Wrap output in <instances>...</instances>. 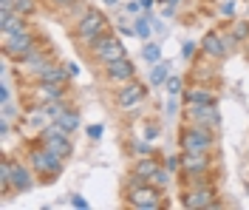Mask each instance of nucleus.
Instances as JSON below:
<instances>
[{
	"mask_svg": "<svg viewBox=\"0 0 249 210\" xmlns=\"http://www.w3.org/2000/svg\"><path fill=\"white\" fill-rule=\"evenodd\" d=\"M71 205H74V208H79V210H85V208H88V202H85L82 196H71Z\"/></svg>",
	"mask_w": 249,
	"mask_h": 210,
	"instance_id": "nucleus-26",
	"label": "nucleus"
},
{
	"mask_svg": "<svg viewBox=\"0 0 249 210\" xmlns=\"http://www.w3.org/2000/svg\"><path fill=\"white\" fill-rule=\"evenodd\" d=\"M127 199H130L133 208H139V210H156L159 205H161V202H159L161 193H159L156 188H133Z\"/></svg>",
	"mask_w": 249,
	"mask_h": 210,
	"instance_id": "nucleus-7",
	"label": "nucleus"
},
{
	"mask_svg": "<svg viewBox=\"0 0 249 210\" xmlns=\"http://www.w3.org/2000/svg\"><path fill=\"white\" fill-rule=\"evenodd\" d=\"M247 34H249V26H247V23H238V26H235V37H232V40H244Z\"/></svg>",
	"mask_w": 249,
	"mask_h": 210,
	"instance_id": "nucleus-24",
	"label": "nucleus"
},
{
	"mask_svg": "<svg viewBox=\"0 0 249 210\" xmlns=\"http://www.w3.org/2000/svg\"><path fill=\"white\" fill-rule=\"evenodd\" d=\"M181 168H184L187 173H201L204 168H207V156H204V151H184V156H181Z\"/></svg>",
	"mask_w": 249,
	"mask_h": 210,
	"instance_id": "nucleus-11",
	"label": "nucleus"
},
{
	"mask_svg": "<svg viewBox=\"0 0 249 210\" xmlns=\"http://www.w3.org/2000/svg\"><path fill=\"white\" fill-rule=\"evenodd\" d=\"M139 9H142V0H130V3H127V12H130V15H136Z\"/></svg>",
	"mask_w": 249,
	"mask_h": 210,
	"instance_id": "nucleus-27",
	"label": "nucleus"
},
{
	"mask_svg": "<svg viewBox=\"0 0 249 210\" xmlns=\"http://www.w3.org/2000/svg\"><path fill=\"white\" fill-rule=\"evenodd\" d=\"M105 3H110V6H113V3H116V0H105Z\"/></svg>",
	"mask_w": 249,
	"mask_h": 210,
	"instance_id": "nucleus-32",
	"label": "nucleus"
},
{
	"mask_svg": "<svg viewBox=\"0 0 249 210\" xmlns=\"http://www.w3.org/2000/svg\"><path fill=\"white\" fill-rule=\"evenodd\" d=\"M54 3H71V0H54Z\"/></svg>",
	"mask_w": 249,
	"mask_h": 210,
	"instance_id": "nucleus-31",
	"label": "nucleus"
},
{
	"mask_svg": "<svg viewBox=\"0 0 249 210\" xmlns=\"http://www.w3.org/2000/svg\"><path fill=\"white\" fill-rule=\"evenodd\" d=\"M144 136H147V139H153V136H159V128H153V125H150V128H147V134H144Z\"/></svg>",
	"mask_w": 249,
	"mask_h": 210,
	"instance_id": "nucleus-30",
	"label": "nucleus"
},
{
	"mask_svg": "<svg viewBox=\"0 0 249 210\" xmlns=\"http://www.w3.org/2000/svg\"><path fill=\"white\" fill-rule=\"evenodd\" d=\"M91 46H93L96 60H99V63H105V65H110L113 60H122V57H124V46L113 37V34H102L99 40H93Z\"/></svg>",
	"mask_w": 249,
	"mask_h": 210,
	"instance_id": "nucleus-2",
	"label": "nucleus"
},
{
	"mask_svg": "<svg viewBox=\"0 0 249 210\" xmlns=\"http://www.w3.org/2000/svg\"><path fill=\"white\" fill-rule=\"evenodd\" d=\"M164 77H167V63L153 65V71H150V82H153V85H159V82H164Z\"/></svg>",
	"mask_w": 249,
	"mask_h": 210,
	"instance_id": "nucleus-19",
	"label": "nucleus"
},
{
	"mask_svg": "<svg viewBox=\"0 0 249 210\" xmlns=\"http://www.w3.org/2000/svg\"><path fill=\"white\" fill-rule=\"evenodd\" d=\"M187 102H198V105H210V102H215V94H213V91H207V88H193V91L187 94Z\"/></svg>",
	"mask_w": 249,
	"mask_h": 210,
	"instance_id": "nucleus-16",
	"label": "nucleus"
},
{
	"mask_svg": "<svg viewBox=\"0 0 249 210\" xmlns=\"http://www.w3.org/2000/svg\"><path fill=\"white\" fill-rule=\"evenodd\" d=\"M88 134H91L93 139H99V136H102V128H99V125H91V128H88Z\"/></svg>",
	"mask_w": 249,
	"mask_h": 210,
	"instance_id": "nucleus-28",
	"label": "nucleus"
},
{
	"mask_svg": "<svg viewBox=\"0 0 249 210\" xmlns=\"http://www.w3.org/2000/svg\"><path fill=\"white\" fill-rule=\"evenodd\" d=\"M167 91H170V94H178V91H181V80H178V77H170V80H167Z\"/></svg>",
	"mask_w": 249,
	"mask_h": 210,
	"instance_id": "nucleus-25",
	"label": "nucleus"
},
{
	"mask_svg": "<svg viewBox=\"0 0 249 210\" xmlns=\"http://www.w3.org/2000/svg\"><path fill=\"white\" fill-rule=\"evenodd\" d=\"M201 49L207 51V54H213V57H224V54H227V43H224L215 32H210L201 40Z\"/></svg>",
	"mask_w": 249,
	"mask_h": 210,
	"instance_id": "nucleus-13",
	"label": "nucleus"
},
{
	"mask_svg": "<svg viewBox=\"0 0 249 210\" xmlns=\"http://www.w3.org/2000/svg\"><path fill=\"white\" fill-rule=\"evenodd\" d=\"M40 82L60 85V82H65V71H60V68H46V71H40Z\"/></svg>",
	"mask_w": 249,
	"mask_h": 210,
	"instance_id": "nucleus-18",
	"label": "nucleus"
},
{
	"mask_svg": "<svg viewBox=\"0 0 249 210\" xmlns=\"http://www.w3.org/2000/svg\"><path fill=\"white\" fill-rule=\"evenodd\" d=\"M105 29H108V20H105L102 12H85L82 20H79V26H77V37L93 43V40H99L105 34Z\"/></svg>",
	"mask_w": 249,
	"mask_h": 210,
	"instance_id": "nucleus-1",
	"label": "nucleus"
},
{
	"mask_svg": "<svg viewBox=\"0 0 249 210\" xmlns=\"http://www.w3.org/2000/svg\"><path fill=\"white\" fill-rule=\"evenodd\" d=\"M153 182L159 185V188H164V185L170 182V171H161V168H159V171L153 173Z\"/></svg>",
	"mask_w": 249,
	"mask_h": 210,
	"instance_id": "nucleus-23",
	"label": "nucleus"
},
{
	"mask_svg": "<svg viewBox=\"0 0 249 210\" xmlns=\"http://www.w3.org/2000/svg\"><path fill=\"white\" fill-rule=\"evenodd\" d=\"M0 29H3V34L26 32V20H23V15H17L15 9H0Z\"/></svg>",
	"mask_w": 249,
	"mask_h": 210,
	"instance_id": "nucleus-9",
	"label": "nucleus"
},
{
	"mask_svg": "<svg viewBox=\"0 0 249 210\" xmlns=\"http://www.w3.org/2000/svg\"><path fill=\"white\" fill-rule=\"evenodd\" d=\"M108 80H116V82H130L133 80V63L127 60V57H122V60H113V63L108 65Z\"/></svg>",
	"mask_w": 249,
	"mask_h": 210,
	"instance_id": "nucleus-10",
	"label": "nucleus"
},
{
	"mask_svg": "<svg viewBox=\"0 0 249 210\" xmlns=\"http://www.w3.org/2000/svg\"><path fill=\"white\" fill-rule=\"evenodd\" d=\"M144 85H139V82H127V85H122L119 88V94H116V102H119V108H124V111H130V108H136L142 99H144Z\"/></svg>",
	"mask_w": 249,
	"mask_h": 210,
	"instance_id": "nucleus-6",
	"label": "nucleus"
},
{
	"mask_svg": "<svg viewBox=\"0 0 249 210\" xmlns=\"http://www.w3.org/2000/svg\"><path fill=\"white\" fill-rule=\"evenodd\" d=\"M147 17H150V15H147ZM147 17H139V20H136V34L144 37V40L150 37V23H147Z\"/></svg>",
	"mask_w": 249,
	"mask_h": 210,
	"instance_id": "nucleus-22",
	"label": "nucleus"
},
{
	"mask_svg": "<svg viewBox=\"0 0 249 210\" xmlns=\"http://www.w3.org/2000/svg\"><path fill=\"white\" fill-rule=\"evenodd\" d=\"M12 9H15L17 15H31V12H34V9H37V6H34V0H15V6H12Z\"/></svg>",
	"mask_w": 249,
	"mask_h": 210,
	"instance_id": "nucleus-20",
	"label": "nucleus"
},
{
	"mask_svg": "<svg viewBox=\"0 0 249 210\" xmlns=\"http://www.w3.org/2000/svg\"><path fill=\"white\" fill-rule=\"evenodd\" d=\"M142 54H144V60H147V63H159V57H161V49H159V46H153V43H147Z\"/></svg>",
	"mask_w": 249,
	"mask_h": 210,
	"instance_id": "nucleus-21",
	"label": "nucleus"
},
{
	"mask_svg": "<svg viewBox=\"0 0 249 210\" xmlns=\"http://www.w3.org/2000/svg\"><path fill=\"white\" fill-rule=\"evenodd\" d=\"M62 156L54 153L51 148H43V151H31V165L37 173H51V176H60L62 171Z\"/></svg>",
	"mask_w": 249,
	"mask_h": 210,
	"instance_id": "nucleus-4",
	"label": "nucleus"
},
{
	"mask_svg": "<svg viewBox=\"0 0 249 210\" xmlns=\"http://www.w3.org/2000/svg\"><path fill=\"white\" fill-rule=\"evenodd\" d=\"M12 188L15 191H29L31 188V173L23 165H12Z\"/></svg>",
	"mask_w": 249,
	"mask_h": 210,
	"instance_id": "nucleus-14",
	"label": "nucleus"
},
{
	"mask_svg": "<svg viewBox=\"0 0 249 210\" xmlns=\"http://www.w3.org/2000/svg\"><path fill=\"white\" fill-rule=\"evenodd\" d=\"M57 122H60L62 128L68 131V134H71V131L79 128V114H77V111H62L60 116H57Z\"/></svg>",
	"mask_w": 249,
	"mask_h": 210,
	"instance_id": "nucleus-17",
	"label": "nucleus"
},
{
	"mask_svg": "<svg viewBox=\"0 0 249 210\" xmlns=\"http://www.w3.org/2000/svg\"><path fill=\"white\" fill-rule=\"evenodd\" d=\"M156 171H159L156 159H139L133 165V176H139V179H153Z\"/></svg>",
	"mask_w": 249,
	"mask_h": 210,
	"instance_id": "nucleus-15",
	"label": "nucleus"
},
{
	"mask_svg": "<svg viewBox=\"0 0 249 210\" xmlns=\"http://www.w3.org/2000/svg\"><path fill=\"white\" fill-rule=\"evenodd\" d=\"M213 142H215L213 134L204 128V125H193V128H187L184 136H181V148H184V151H204V153H207V151L213 148Z\"/></svg>",
	"mask_w": 249,
	"mask_h": 210,
	"instance_id": "nucleus-5",
	"label": "nucleus"
},
{
	"mask_svg": "<svg viewBox=\"0 0 249 210\" xmlns=\"http://www.w3.org/2000/svg\"><path fill=\"white\" fill-rule=\"evenodd\" d=\"M213 191H207V188H196V191H190V193L184 196V208H190V210H196V208H210L213 202Z\"/></svg>",
	"mask_w": 249,
	"mask_h": 210,
	"instance_id": "nucleus-12",
	"label": "nucleus"
},
{
	"mask_svg": "<svg viewBox=\"0 0 249 210\" xmlns=\"http://www.w3.org/2000/svg\"><path fill=\"white\" fill-rule=\"evenodd\" d=\"M190 119L196 125H218V111H215V102L210 105H198V102H190Z\"/></svg>",
	"mask_w": 249,
	"mask_h": 210,
	"instance_id": "nucleus-8",
	"label": "nucleus"
},
{
	"mask_svg": "<svg viewBox=\"0 0 249 210\" xmlns=\"http://www.w3.org/2000/svg\"><path fill=\"white\" fill-rule=\"evenodd\" d=\"M3 54L12 60H23L29 51H34V37L29 32H17V34H3Z\"/></svg>",
	"mask_w": 249,
	"mask_h": 210,
	"instance_id": "nucleus-3",
	"label": "nucleus"
},
{
	"mask_svg": "<svg viewBox=\"0 0 249 210\" xmlns=\"http://www.w3.org/2000/svg\"><path fill=\"white\" fill-rule=\"evenodd\" d=\"M170 3H176V0H170Z\"/></svg>",
	"mask_w": 249,
	"mask_h": 210,
	"instance_id": "nucleus-33",
	"label": "nucleus"
},
{
	"mask_svg": "<svg viewBox=\"0 0 249 210\" xmlns=\"http://www.w3.org/2000/svg\"><path fill=\"white\" fill-rule=\"evenodd\" d=\"M193 51H196V43H184V57H193Z\"/></svg>",
	"mask_w": 249,
	"mask_h": 210,
	"instance_id": "nucleus-29",
	"label": "nucleus"
}]
</instances>
